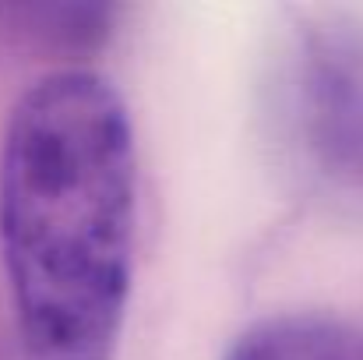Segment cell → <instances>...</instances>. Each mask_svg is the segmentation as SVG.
Here are the masks:
<instances>
[{
    "instance_id": "1",
    "label": "cell",
    "mask_w": 363,
    "mask_h": 360,
    "mask_svg": "<svg viewBox=\"0 0 363 360\" xmlns=\"http://www.w3.org/2000/svg\"><path fill=\"white\" fill-rule=\"evenodd\" d=\"M138 159L110 78L32 82L0 145V254L25 360H113L134 279Z\"/></svg>"
},
{
    "instance_id": "2",
    "label": "cell",
    "mask_w": 363,
    "mask_h": 360,
    "mask_svg": "<svg viewBox=\"0 0 363 360\" xmlns=\"http://www.w3.org/2000/svg\"><path fill=\"white\" fill-rule=\"evenodd\" d=\"M311 96L318 145L363 177V36L318 43Z\"/></svg>"
},
{
    "instance_id": "3",
    "label": "cell",
    "mask_w": 363,
    "mask_h": 360,
    "mask_svg": "<svg viewBox=\"0 0 363 360\" xmlns=\"http://www.w3.org/2000/svg\"><path fill=\"white\" fill-rule=\"evenodd\" d=\"M223 360H363V325L321 311L268 315L247 325Z\"/></svg>"
}]
</instances>
